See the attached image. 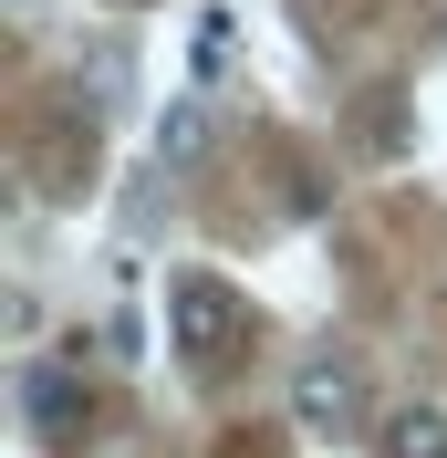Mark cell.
<instances>
[{
	"mask_svg": "<svg viewBox=\"0 0 447 458\" xmlns=\"http://www.w3.org/2000/svg\"><path fill=\"white\" fill-rule=\"evenodd\" d=\"M291 417H302L312 437H354V428H364V375H354V354H302V375H291Z\"/></svg>",
	"mask_w": 447,
	"mask_h": 458,
	"instance_id": "1",
	"label": "cell"
},
{
	"mask_svg": "<svg viewBox=\"0 0 447 458\" xmlns=\"http://www.w3.org/2000/svg\"><path fill=\"white\" fill-rule=\"evenodd\" d=\"M156 157H167L177 177L208 157V94H177V105H167V125H156Z\"/></svg>",
	"mask_w": 447,
	"mask_h": 458,
	"instance_id": "2",
	"label": "cell"
},
{
	"mask_svg": "<svg viewBox=\"0 0 447 458\" xmlns=\"http://www.w3.org/2000/svg\"><path fill=\"white\" fill-rule=\"evenodd\" d=\"M229 323H240V313H229V292H219V282H177V334H188L198 354H219Z\"/></svg>",
	"mask_w": 447,
	"mask_h": 458,
	"instance_id": "3",
	"label": "cell"
},
{
	"mask_svg": "<svg viewBox=\"0 0 447 458\" xmlns=\"http://www.w3.org/2000/svg\"><path fill=\"white\" fill-rule=\"evenodd\" d=\"M385 458H447V417H437V406L385 417Z\"/></svg>",
	"mask_w": 447,
	"mask_h": 458,
	"instance_id": "4",
	"label": "cell"
},
{
	"mask_svg": "<svg viewBox=\"0 0 447 458\" xmlns=\"http://www.w3.org/2000/svg\"><path fill=\"white\" fill-rule=\"evenodd\" d=\"M188 63H198V84H219V73H229V11H208V21H198Z\"/></svg>",
	"mask_w": 447,
	"mask_h": 458,
	"instance_id": "5",
	"label": "cell"
},
{
	"mask_svg": "<svg viewBox=\"0 0 447 458\" xmlns=\"http://www.w3.org/2000/svg\"><path fill=\"white\" fill-rule=\"evenodd\" d=\"M31 417L53 428V417H84V386L73 375H31Z\"/></svg>",
	"mask_w": 447,
	"mask_h": 458,
	"instance_id": "6",
	"label": "cell"
}]
</instances>
